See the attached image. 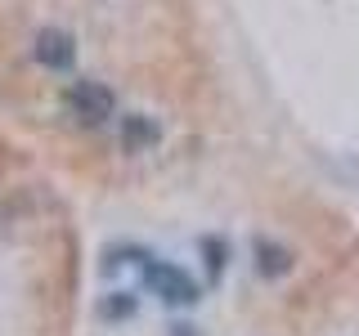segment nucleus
Returning <instances> with one entry per match:
<instances>
[{
  "instance_id": "obj_2",
  "label": "nucleus",
  "mask_w": 359,
  "mask_h": 336,
  "mask_svg": "<svg viewBox=\"0 0 359 336\" xmlns=\"http://www.w3.org/2000/svg\"><path fill=\"white\" fill-rule=\"evenodd\" d=\"M144 283H149V291L157 300H166V305H194V300H198V283L180 265L149 260V265H144Z\"/></svg>"
},
{
  "instance_id": "obj_5",
  "label": "nucleus",
  "mask_w": 359,
  "mask_h": 336,
  "mask_svg": "<svg viewBox=\"0 0 359 336\" xmlns=\"http://www.w3.org/2000/svg\"><path fill=\"white\" fill-rule=\"evenodd\" d=\"M256 269H261L265 278H278V274L292 269V255L283 246H274V242H256Z\"/></svg>"
},
{
  "instance_id": "obj_6",
  "label": "nucleus",
  "mask_w": 359,
  "mask_h": 336,
  "mask_svg": "<svg viewBox=\"0 0 359 336\" xmlns=\"http://www.w3.org/2000/svg\"><path fill=\"white\" fill-rule=\"evenodd\" d=\"M202 251H207V269H211V274H220V269H224V251H220V242H202Z\"/></svg>"
},
{
  "instance_id": "obj_3",
  "label": "nucleus",
  "mask_w": 359,
  "mask_h": 336,
  "mask_svg": "<svg viewBox=\"0 0 359 336\" xmlns=\"http://www.w3.org/2000/svg\"><path fill=\"white\" fill-rule=\"evenodd\" d=\"M72 59H76V45H72V36H67V31L45 27L41 36H36V63L45 67V72H67V67H72Z\"/></svg>"
},
{
  "instance_id": "obj_1",
  "label": "nucleus",
  "mask_w": 359,
  "mask_h": 336,
  "mask_svg": "<svg viewBox=\"0 0 359 336\" xmlns=\"http://www.w3.org/2000/svg\"><path fill=\"white\" fill-rule=\"evenodd\" d=\"M63 108L67 117H76L81 126H104L112 117V108H117V99H112V90L104 81H72L63 94Z\"/></svg>"
},
{
  "instance_id": "obj_4",
  "label": "nucleus",
  "mask_w": 359,
  "mask_h": 336,
  "mask_svg": "<svg viewBox=\"0 0 359 336\" xmlns=\"http://www.w3.org/2000/svg\"><path fill=\"white\" fill-rule=\"evenodd\" d=\"M157 144V126H153V117H121V148L126 153H149Z\"/></svg>"
},
{
  "instance_id": "obj_7",
  "label": "nucleus",
  "mask_w": 359,
  "mask_h": 336,
  "mask_svg": "<svg viewBox=\"0 0 359 336\" xmlns=\"http://www.w3.org/2000/svg\"><path fill=\"white\" fill-rule=\"evenodd\" d=\"M130 314H135L130 300H108L104 305V318H130Z\"/></svg>"
}]
</instances>
